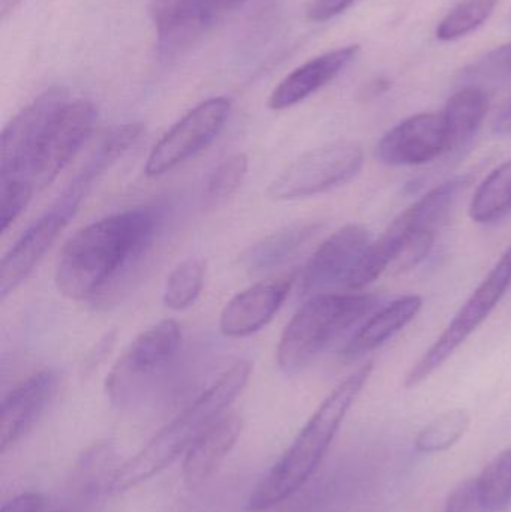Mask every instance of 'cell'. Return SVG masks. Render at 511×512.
Masks as SVG:
<instances>
[{
  "label": "cell",
  "mask_w": 511,
  "mask_h": 512,
  "mask_svg": "<svg viewBox=\"0 0 511 512\" xmlns=\"http://www.w3.org/2000/svg\"><path fill=\"white\" fill-rule=\"evenodd\" d=\"M165 207H135L78 231L63 248L54 282L60 294L83 301L104 294L152 248Z\"/></svg>",
  "instance_id": "1"
},
{
  "label": "cell",
  "mask_w": 511,
  "mask_h": 512,
  "mask_svg": "<svg viewBox=\"0 0 511 512\" xmlns=\"http://www.w3.org/2000/svg\"><path fill=\"white\" fill-rule=\"evenodd\" d=\"M251 370V363L242 360L222 373L218 381L156 433L143 450L116 469L108 490L119 495L134 489L188 453L189 448L224 417L225 411L248 384Z\"/></svg>",
  "instance_id": "2"
},
{
  "label": "cell",
  "mask_w": 511,
  "mask_h": 512,
  "mask_svg": "<svg viewBox=\"0 0 511 512\" xmlns=\"http://www.w3.org/2000/svg\"><path fill=\"white\" fill-rule=\"evenodd\" d=\"M372 369V363L359 367L326 397L284 456L255 487L246 510L260 512L276 507L293 496L314 475L345 415L362 393Z\"/></svg>",
  "instance_id": "3"
},
{
  "label": "cell",
  "mask_w": 511,
  "mask_h": 512,
  "mask_svg": "<svg viewBox=\"0 0 511 512\" xmlns=\"http://www.w3.org/2000/svg\"><path fill=\"white\" fill-rule=\"evenodd\" d=\"M470 180L455 177L440 183L423 195L413 206L398 216L377 242L369 245L360 259L347 288L359 291L371 285L384 271L395 265L396 270L405 271L419 265L431 252L437 231L446 221L459 194L464 192Z\"/></svg>",
  "instance_id": "4"
},
{
  "label": "cell",
  "mask_w": 511,
  "mask_h": 512,
  "mask_svg": "<svg viewBox=\"0 0 511 512\" xmlns=\"http://www.w3.org/2000/svg\"><path fill=\"white\" fill-rule=\"evenodd\" d=\"M380 303L371 294H329L309 298L291 318L279 340L278 366L296 375L314 363L336 340Z\"/></svg>",
  "instance_id": "5"
},
{
  "label": "cell",
  "mask_w": 511,
  "mask_h": 512,
  "mask_svg": "<svg viewBox=\"0 0 511 512\" xmlns=\"http://www.w3.org/2000/svg\"><path fill=\"white\" fill-rule=\"evenodd\" d=\"M182 331L165 319L138 334L114 364L105 390L117 408L132 409L146 402L167 373L179 351Z\"/></svg>",
  "instance_id": "6"
},
{
  "label": "cell",
  "mask_w": 511,
  "mask_h": 512,
  "mask_svg": "<svg viewBox=\"0 0 511 512\" xmlns=\"http://www.w3.org/2000/svg\"><path fill=\"white\" fill-rule=\"evenodd\" d=\"M511 286V246L494 265L488 276L474 289L467 301L462 304L446 330L432 343L405 376L404 385L414 388L431 378L443 364L479 330L500 304Z\"/></svg>",
  "instance_id": "7"
},
{
  "label": "cell",
  "mask_w": 511,
  "mask_h": 512,
  "mask_svg": "<svg viewBox=\"0 0 511 512\" xmlns=\"http://www.w3.org/2000/svg\"><path fill=\"white\" fill-rule=\"evenodd\" d=\"M63 87H51L33 99L3 129L0 144V188L33 194V162L39 146L60 108L68 102Z\"/></svg>",
  "instance_id": "8"
},
{
  "label": "cell",
  "mask_w": 511,
  "mask_h": 512,
  "mask_svg": "<svg viewBox=\"0 0 511 512\" xmlns=\"http://www.w3.org/2000/svg\"><path fill=\"white\" fill-rule=\"evenodd\" d=\"M365 155L359 144L336 141L300 156L285 168L269 188L270 198L300 200L332 191L353 180L362 170Z\"/></svg>",
  "instance_id": "9"
},
{
  "label": "cell",
  "mask_w": 511,
  "mask_h": 512,
  "mask_svg": "<svg viewBox=\"0 0 511 512\" xmlns=\"http://www.w3.org/2000/svg\"><path fill=\"white\" fill-rule=\"evenodd\" d=\"M90 189L75 179L66 186L65 191L51 204L50 209L33 222L23 236L3 256L0 265V298L5 300L35 270L45 254L50 251L71 219L77 215L78 207L84 195Z\"/></svg>",
  "instance_id": "10"
},
{
  "label": "cell",
  "mask_w": 511,
  "mask_h": 512,
  "mask_svg": "<svg viewBox=\"0 0 511 512\" xmlns=\"http://www.w3.org/2000/svg\"><path fill=\"white\" fill-rule=\"evenodd\" d=\"M230 111L227 98L207 99L189 111L153 147L144 168L147 176H164L207 149L221 134Z\"/></svg>",
  "instance_id": "11"
},
{
  "label": "cell",
  "mask_w": 511,
  "mask_h": 512,
  "mask_svg": "<svg viewBox=\"0 0 511 512\" xmlns=\"http://www.w3.org/2000/svg\"><path fill=\"white\" fill-rule=\"evenodd\" d=\"M98 120V111L87 101L66 102L54 117L36 153L32 180L36 191L47 188L68 167L86 144Z\"/></svg>",
  "instance_id": "12"
},
{
  "label": "cell",
  "mask_w": 511,
  "mask_h": 512,
  "mask_svg": "<svg viewBox=\"0 0 511 512\" xmlns=\"http://www.w3.org/2000/svg\"><path fill=\"white\" fill-rule=\"evenodd\" d=\"M371 245V236L362 225L351 224L333 233L317 249L303 273V294H329L339 286L347 288L351 274Z\"/></svg>",
  "instance_id": "13"
},
{
  "label": "cell",
  "mask_w": 511,
  "mask_h": 512,
  "mask_svg": "<svg viewBox=\"0 0 511 512\" xmlns=\"http://www.w3.org/2000/svg\"><path fill=\"white\" fill-rule=\"evenodd\" d=\"M449 153L443 114L422 113L390 129L377 146V156L392 167L425 165Z\"/></svg>",
  "instance_id": "14"
},
{
  "label": "cell",
  "mask_w": 511,
  "mask_h": 512,
  "mask_svg": "<svg viewBox=\"0 0 511 512\" xmlns=\"http://www.w3.org/2000/svg\"><path fill=\"white\" fill-rule=\"evenodd\" d=\"M60 376L47 369L9 391L2 403L0 453H6L33 429L59 390Z\"/></svg>",
  "instance_id": "15"
},
{
  "label": "cell",
  "mask_w": 511,
  "mask_h": 512,
  "mask_svg": "<svg viewBox=\"0 0 511 512\" xmlns=\"http://www.w3.org/2000/svg\"><path fill=\"white\" fill-rule=\"evenodd\" d=\"M293 277L261 282L234 295L222 310L219 328L225 337H248L266 327L290 294Z\"/></svg>",
  "instance_id": "16"
},
{
  "label": "cell",
  "mask_w": 511,
  "mask_h": 512,
  "mask_svg": "<svg viewBox=\"0 0 511 512\" xmlns=\"http://www.w3.org/2000/svg\"><path fill=\"white\" fill-rule=\"evenodd\" d=\"M162 57H174L191 47L210 24L207 0H149Z\"/></svg>",
  "instance_id": "17"
},
{
  "label": "cell",
  "mask_w": 511,
  "mask_h": 512,
  "mask_svg": "<svg viewBox=\"0 0 511 512\" xmlns=\"http://www.w3.org/2000/svg\"><path fill=\"white\" fill-rule=\"evenodd\" d=\"M359 45H348L314 57L294 69L278 84L269 99L272 110L294 107L338 77L359 54Z\"/></svg>",
  "instance_id": "18"
},
{
  "label": "cell",
  "mask_w": 511,
  "mask_h": 512,
  "mask_svg": "<svg viewBox=\"0 0 511 512\" xmlns=\"http://www.w3.org/2000/svg\"><path fill=\"white\" fill-rule=\"evenodd\" d=\"M423 307L420 295H404L384 306L371 316L342 349L344 360L353 361L365 357L369 352L389 342L393 336L404 330Z\"/></svg>",
  "instance_id": "19"
},
{
  "label": "cell",
  "mask_w": 511,
  "mask_h": 512,
  "mask_svg": "<svg viewBox=\"0 0 511 512\" xmlns=\"http://www.w3.org/2000/svg\"><path fill=\"white\" fill-rule=\"evenodd\" d=\"M243 421L239 415H224L213 424L185 454L183 478L191 489L209 480L230 454L242 433Z\"/></svg>",
  "instance_id": "20"
},
{
  "label": "cell",
  "mask_w": 511,
  "mask_h": 512,
  "mask_svg": "<svg viewBox=\"0 0 511 512\" xmlns=\"http://www.w3.org/2000/svg\"><path fill=\"white\" fill-rule=\"evenodd\" d=\"M488 113V92L464 86L455 93L444 108L449 153L458 152L473 141Z\"/></svg>",
  "instance_id": "21"
},
{
  "label": "cell",
  "mask_w": 511,
  "mask_h": 512,
  "mask_svg": "<svg viewBox=\"0 0 511 512\" xmlns=\"http://www.w3.org/2000/svg\"><path fill=\"white\" fill-rule=\"evenodd\" d=\"M320 225L302 224L284 228L249 249L245 256V265L252 273H263L278 267L296 254L315 233Z\"/></svg>",
  "instance_id": "22"
},
{
  "label": "cell",
  "mask_w": 511,
  "mask_h": 512,
  "mask_svg": "<svg viewBox=\"0 0 511 512\" xmlns=\"http://www.w3.org/2000/svg\"><path fill=\"white\" fill-rule=\"evenodd\" d=\"M511 212V159L495 168L480 183L470 204V216L477 224H492Z\"/></svg>",
  "instance_id": "23"
},
{
  "label": "cell",
  "mask_w": 511,
  "mask_h": 512,
  "mask_svg": "<svg viewBox=\"0 0 511 512\" xmlns=\"http://www.w3.org/2000/svg\"><path fill=\"white\" fill-rule=\"evenodd\" d=\"M144 126L141 123H128L113 129L99 144L98 149L87 159L86 164L77 174V179L84 185L92 188L93 183L111 167L116 164L126 152L140 141Z\"/></svg>",
  "instance_id": "24"
},
{
  "label": "cell",
  "mask_w": 511,
  "mask_h": 512,
  "mask_svg": "<svg viewBox=\"0 0 511 512\" xmlns=\"http://www.w3.org/2000/svg\"><path fill=\"white\" fill-rule=\"evenodd\" d=\"M470 424L471 417L465 409L443 412L420 430L414 447L423 454L443 453L458 444L470 429Z\"/></svg>",
  "instance_id": "25"
},
{
  "label": "cell",
  "mask_w": 511,
  "mask_h": 512,
  "mask_svg": "<svg viewBox=\"0 0 511 512\" xmlns=\"http://www.w3.org/2000/svg\"><path fill=\"white\" fill-rule=\"evenodd\" d=\"M485 512H504L511 504V448L498 454L476 480Z\"/></svg>",
  "instance_id": "26"
},
{
  "label": "cell",
  "mask_w": 511,
  "mask_h": 512,
  "mask_svg": "<svg viewBox=\"0 0 511 512\" xmlns=\"http://www.w3.org/2000/svg\"><path fill=\"white\" fill-rule=\"evenodd\" d=\"M206 277V262L189 258L180 262L168 277L164 289V304L168 309L183 310L197 301Z\"/></svg>",
  "instance_id": "27"
},
{
  "label": "cell",
  "mask_w": 511,
  "mask_h": 512,
  "mask_svg": "<svg viewBox=\"0 0 511 512\" xmlns=\"http://www.w3.org/2000/svg\"><path fill=\"white\" fill-rule=\"evenodd\" d=\"M464 86L485 90L511 83V42L486 53L461 72Z\"/></svg>",
  "instance_id": "28"
},
{
  "label": "cell",
  "mask_w": 511,
  "mask_h": 512,
  "mask_svg": "<svg viewBox=\"0 0 511 512\" xmlns=\"http://www.w3.org/2000/svg\"><path fill=\"white\" fill-rule=\"evenodd\" d=\"M498 0H462L441 20L437 27V38L455 41L482 26L497 6Z\"/></svg>",
  "instance_id": "29"
},
{
  "label": "cell",
  "mask_w": 511,
  "mask_h": 512,
  "mask_svg": "<svg viewBox=\"0 0 511 512\" xmlns=\"http://www.w3.org/2000/svg\"><path fill=\"white\" fill-rule=\"evenodd\" d=\"M248 156L243 153L228 156L210 174L206 198L210 204H222L236 194L248 174Z\"/></svg>",
  "instance_id": "30"
},
{
  "label": "cell",
  "mask_w": 511,
  "mask_h": 512,
  "mask_svg": "<svg viewBox=\"0 0 511 512\" xmlns=\"http://www.w3.org/2000/svg\"><path fill=\"white\" fill-rule=\"evenodd\" d=\"M356 0H312L308 17L312 21H327L350 8Z\"/></svg>",
  "instance_id": "31"
},
{
  "label": "cell",
  "mask_w": 511,
  "mask_h": 512,
  "mask_svg": "<svg viewBox=\"0 0 511 512\" xmlns=\"http://www.w3.org/2000/svg\"><path fill=\"white\" fill-rule=\"evenodd\" d=\"M245 0H207V12H209V20L212 23L218 15L224 14L228 9L236 8Z\"/></svg>",
  "instance_id": "32"
},
{
  "label": "cell",
  "mask_w": 511,
  "mask_h": 512,
  "mask_svg": "<svg viewBox=\"0 0 511 512\" xmlns=\"http://www.w3.org/2000/svg\"><path fill=\"white\" fill-rule=\"evenodd\" d=\"M494 129L497 134L511 135V101L498 114Z\"/></svg>",
  "instance_id": "33"
},
{
  "label": "cell",
  "mask_w": 511,
  "mask_h": 512,
  "mask_svg": "<svg viewBox=\"0 0 511 512\" xmlns=\"http://www.w3.org/2000/svg\"><path fill=\"white\" fill-rule=\"evenodd\" d=\"M45 512H65V511H62V510H56V508H50V510H47Z\"/></svg>",
  "instance_id": "34"
}]
</instances>
